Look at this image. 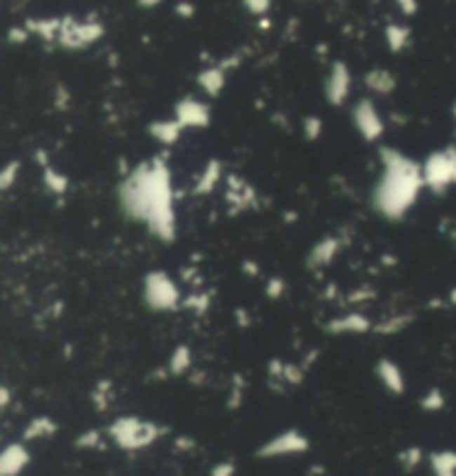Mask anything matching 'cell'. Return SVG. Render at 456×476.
I'll list each match as a JSON object with an SVG mask.
<instances>
[{"mask_svg": "<svg viewBox=\"0 0 456 476\" xmlns=\"http://www.w3.org/2000/svg\"><path fill=\"white\" fill-rule=\"evenodd\" d=\"M119 205L129 221L145 223L152 236L174 243V187L165 156H154L129 170L119 185Z\"/></svg>", "mask_w": 456, "mask_h": 476, "instance_id": "6da1fadb", "label": "cell"}, {"mask_svg": "<svg viewBox=\"0 0 456 476\" xmlns=\"http://www.w3.org/2000/svg\"><path fill=\"white\" fill-rule=\"evenodd\" d=\"M381 161V178L374 187L372 208L381 214L385 221L398 223L408 216V212L416 205L421 196L423 183V167L414 158L405 156L394 147L379 149Z\"/></svg>", "mask_w": 456, "mask_h": 476, "instance_id": "7a4b0ae2", "label": "cell"}, {"mask_svg": "<svg viewBox=\"0 0 456 476\" xmlns=\"http://www.w3.org/2000/svg\"><path fill=\"white\" fill-rule=\"evenodd\" d=\"M105 434L123 452H140V449L152 447L156 441H161L165 434H169V428L161 426V423L127 414V416L114 419L105 428Z\"/></svg>", "mask_w": 456, "mask_h": 476, "instance_id": "3957f363", "label": "cell"}, {"mask_svg": "<svg viewBox=\"0 0 456 476\" xmlns=\"http://www.w3.org/2000/svg\"><path fill=\"white\" fill-rule=\"evenodd\" d=\"M142 301L152 312H174L180 307V290L163 269H152L142 278Z\"/></svg>", "mask_w": 456, "mask_h": 476, "instance_id": "277c9868", "label": "cell"}, {"mask_svg": "<svg viewBox=\"0 0 456 476\" xmlns=\"http://www.w3.org/2000/svg\"><path fill=\"white\" fill-rule=\"evenodd\" d=\"M421 167L425 187L434 194H443L448 187L456 185V147L450 145L445 149L432 151Z\"/></svg>", "mask_w": 456, "mask_h": 476, "instance_id": "5b68a950", "label": "cell"}, {"mask_svg": "<svg viewBox=\"0 0 456 476\" xmlns=\"http://www.w3.org/2000/svg\"><path fill=\"white\" fill-rule=\"evenodd\" d=\"M311 447L309 436L296 428L283 430L267 439L263 445L256 449V458H285V456H298L307 454Z\"/></svg>", "mask_w": 456, "mask_h": 476, "instance_id": "8992f818", "label": "cell"}, {"mask_svg": "<svg viewBox=\"0 0 456 476\" xmlns=\"http://www.w3.org/2000/svg\"><path fill=\"white\" fill-rule=\"evenodd\" d=\"M105 36V27L96 20H85L78 22L74 16H62V25H60V34H58V45L62 49L69 51H78L85 49L89 45H94L96 41Z\"/></svg>", "mask_w": 456, "mask_h": 476, "instance_id": "52a82bcc", "label": "cell"}, {"mask_svg": "<svg viewBox=\"0 0 456 476\" xmlns=\"http://www.w3.org/2000/svg\"><path fill=\"white\" fill-rule=\"evenodd\" d=\"M351 123L368 143H376L385 134V123L381 118L379 109H376L372 98H361L354 109H351Z\"/></svg>", "mask_w": 456, "mask_h": 476, "instance_id": "ba28073f", "label": "cell"}, {"mask_svg": "<svg viewBox=\"0 0 456 476\" xmlns=\"http://www.w3.org/2000/svg\"><path fill=\"white\" fill-rule=\"evenodd\" d=\"M174 118L178 121L182 130H185V127H192V130H205V127H210V123H212V109L207 102L196 100L194 96H185L176 102Z\"/></svg>", "mask_w": 456, "mask_h": 476, "instance_id": "9c48e42d", "label": "cell"}, {"mask_svg": "<svg viewBox=\"0 0 456 476\" xmlns=\"http://www.w3.org/2000/svg\"><path fill=\"white\" fill-rule=\"evenodd\" d=\"M351 89V74L343 60L332 62L328 79H325V98L332 107H343Z\"/></svg>", "mask_w": 456, "mask_h": 476, "instance_id": "30bf717a", "label": "cell"}, {"mask_svg": "<svg viewBox=\"0 0 456 476\" xmlns=\"http://www.w3.org/2000/svg\"><path fill=\"white\" fill-rule=\"evenodd\" d=\"M374 374L381 381V385L385 388L387 394H392V396L405 394V388H408L405 376H403V369L398 367V363L392 361V358H385V356L379 358L374 365Z\"/></svg>", "mask_w": 456, "mask_h": 476, "instance_id": "8fae6325", "label": "cell"}, {"mask_svg": "<svg viewBox=\"0 0 456 476\" xmlns=\"http://www.w3.org/2000/svg\"><path fill=\"white\" fill-rule=\"evenodd\" d=\"M372 329H374L372 320L361 312H347V314L332 318L325 323V332H328L330 336H343V334H368Z\"/></svg>", "mask_w": 456, "mask_h": 476, "instance_id": "7c38bea8", "label": "cell"}, {"mask_svg": "<svg viewBox=\"0 0 456 476\" xmlns=\"http://www.w3.org/2000/svg\"><path fill=\"white\" fill-rule=\"evenodd\" d=\"M32 454L22 443H9L0 452V476H20L29 465Z\"/></svg>", "mask_w": 456, "mask_h": 476, "instance_id": "4fadbf2b", "label": "cell"}, {"mask_svg": "<svg viewBox=\"0 0 456 476\" xmlns=\"http://www.w3.org/2000/svg\"><path fill=\"white\" fill-rule=\"evenodd\" d=\"M341 252V238L338 236H325L323 240H318L314 247H311L309 256H307V265L311 269H318V267H328L336 254Z\"/></svg>", "mask_w": 456, "mask_h": 476, "instance_id": "5bb4252c", "label": "cell"}, {"mask_svg": "<svg viewBox=\"0 0 456 476\" xmlns=\"http://www.w3.org/2000/svg\"><path fill=\"white\" fill-rule=\"evenodd\" d=\"M363 83L365 87L370 89L372 94H379V96H389L396 92V76L389 72V69H383V67H376V69H370L368 74L363 76Z\"/></svg>", "mask_w": 456, "mask_h": 476, "instance_id": "9a60e30c", "label": "cell"}, {"mask_svg": "<svg viewBox=\"0 0 456 476\" xmlns=\"http://www.w3.org/2000/svg\"><path fill=\"white\" fill-rule=\"evenodd\" d=\"M227 72H223L218 65H212V67H205L203 72H199L196 76V83L199 87L203 89L205 96L210 98H218L220 94H223L225 89V83H227Z\"/></svg>", "mask_w": 456, "mask_h": 476, "instance_id": "2e32d148", "label": "cell"}, {"mask_svg": "<svg viewBox=\"0 0 456 476\" xmlns=\"http://www.w3.org/2000/svg\"><path fill=\"white\" fill-rule=\"evenodd\" d=\"M220 176H223V163H220L218 158L207 161V165H205V170L201 172L196 185L192 187V194L194 196L212 194V191L216 189V185H218V181H220Z\"/></svg>", "mask_w": 456, "mask_h": 476, "instance_id": "e0dca14e", "label": "cell"}, {"mask_svg": "<svg viewBox=\"0 0 456 476\" xmlns=\"http://www.w3.org/2000/svg\"><path fill=\"white\" fill-rule=\"evenodd\" d=\"M147 132L154 140H159L161 145L165 147H172L174 143L180 140L182 134V127L178 125L176 118H167V121H154L147 125Z\"/></svg>", "mask_w": 456, "mask_h": 476, "instance_id": "ac0fdd59", "label": "cell"}, {"mask_svg": "<svg viewBox=\"0 0 456 476\" xmlns=\"http://www.w3.org/2000/svg\"><path fill=\"white\" fill-rule=\"evenodd\" d=\"M58 432V423L51 416H36L27 423V428L22 430V441H41L51 439Z\"/></svg>", "mask_w": 456, "mask_h": 476, "instance_id": "d6986e66", "label": "cell"}, {"mask_svg": "<svg viewBox=\"0 0 456 476\" xmlns=\"http://www.w3.org/2000/svg\"><path fill=\"white\" fill-rule=\"evenodd\" d=\"M60 25H62V18H27L25 20L27 32L41 36L45 43H56L58 41Z\"/></svg>", "mask_w": 456, "mask_h": 476, "instance_id": "ffe728a7", "label": "cell"}, {"mask_svg": "<svg viewBox=\"0 0 456 476\" xmlns=\"http://www.w3.org/2000/svg\"><path fill=\"white\" fill-rule=\"evenodd\" d=\"M194 367V354L189 345H178L172 352L167 361V372L169 376H185L189 374V369Z\"/></svg>", "mask_w": 456, "mask_h": 476, "instance_id": "44dd1931", "label": "cell"}, {"mask_svg": "<svg viewBox=\"0 0 456 476\" xmlns=\"http://www.w3.org/2000/svg\"><path fill=\"white\" fill-rule=\"evenodd\" d=\"M429 468L434 476H456V452L454 449H438L429 454Z\"/></svg>", "mask_w": 456, "mask_h": 476, "instance_id": "7402d4cb", "label": "cell"}, {"mask_svg": "<svg viewBox=\"0 0 456 476\" xmlns=\"http://www.w3.org/2000/svg\"><path fill=\"white\" fill-rule=\"evenodd\" d=\"M414 314H394V316H389L385 320H381V323H376L374 325V334H379V336H394V334H401L403 329H408L410 323H414Z\"/></svg>", "mask_w": 456, "mask_h": 476, "instance_id": "603a6c76", "label": "cell"}, {"mask_svg": "<svg viewBox=\"0 0 456 476\" xmlns=\"http://www.w3.org/2000/svg\"><path fill=\"white\" fill-rule=\"evenodd\" d=\"M410 36H412V29L405 27V25H387L385 27V43H387V49L392 51V54H398V51H403L408 47L410 43Z\"/></svg>", "mask_w": 456, "mask_h": 476, "instance_id": "cb8c5ba5", "label": "cell"}, {"mask_svg": "<svg viewBox=\"0 0 456 476\" xmlns=\"http://www.w3.org/2000/svg\"><path fill=\"white\" fill-rule=\"evenodd\" d=\"M43 183H45V187H47L54 196L67 194V189H69V178H67V174H62V172L54 170L51 165L43 170Z\"/></svg>", "mask_w": 456, "mask_h": 476, "instance_id": "d4e9b609", "label": "cell"}, {"mask_svg": "<svg viewBox=\"0 0 456 476\" xmlns=\"http://www.w3.org/2000/svg\"><path fill=\"white\" fill-rule=\"evenodd\" d=\"M245 392H247V381L243 379L241 372H236V374H232L229 394H227V403H225L229 412L241 409V405H243V401H245Z\"/></svg>", "mask_w": 456, "mask_h": 476, "instance_id": "484cf974", "label": "cell"}, {"mask_svg": "<svg viewBox=\"0 0 456 476\" xmlns=\"http://www.w3.org/2000/svg\"><path fill=\"white\" fill-rule=\"evenodd\" d=\"M396 458H398V465L403 468V472L410 474V472L421 468V463L425 458V452H423L421 445H408L405 449H401Z\"/></svg>", "mask_w": 456, "mask_h": 476, "instance_id": "4316f807", "label": "cell"}, {"mask_svg": "<svg viewBox=\"0 0 456 476\" xmlns=\"http://www.w3.org/2000/svg\"><path fill=\"white\" fill-rule=\"evenodd\" d=\"M89 398H91V403H94L96 412H107L109 405H112V398H114V385H112V381H98L96 388L91 390Z\"/></svg>", "mask_w": 456, "mask_h": 476, "instance_id": "83f0119b", "label": "cell"}, {"mask_svg": "<svg viewBox=\"0 0 456 476\" xmlns=\"http://www.w3.org/2000/svg\"><path fill=\"white\" fill-rule=\"evenodd\" d=\"M105 430H98V428H91L85 430L76 436L74 447L76 449H102V441H105Z\"/></svg>", "mask_w": 456, "mask_h": 476, "instance_id": "f1b7e54d", "label": "cell"}, {"mask_svg": "<svg viewBox=\"0 0 456 476\" xmlns=\"http://www.w3.org/2000/svg\"><path fill=\"white\" fill-rule=\"evenodd\" d=\"M419 407L423 412H441L445 407V394H443L438 388L427 390L421 398H419Z\"/></svg>", "mask_w": 456, "mask_h": 476, "instance_id": "f546056e", "label": "cell"}, {"mask_svg": "<svg viewBox=\"0 0 456 476\" xmlns=\"http://www.w3.org/2000/svg\"><path fill=\"white\" fill-rule=\"evenodd\" d=\"M20 174V161H9L7 165L0 167V191H7L16 185Z\"/></svg>", "mask_w": 456, "mask_h": 476, "instance_id": "4dcf8cb0", "label": "cell"}, {"mask_svg": "<svg viewBox=\"0 0 456 476\" xmlns=\"http://www.w3.org/2000/svg\"><path fill=\"white\" fill-rule=\"evenodd\" d=\"M212 303V296L210 294H205V292H194L189 294L187 299H182L180 307H185V310H194L196 314H205L207 312V307H210Z\"/></svg>", "mask_w": 456, "mask_h": 476, "instance_id": "1f68e13d", "label": "cell"}, {"mask_svg": "<svg viewBox=\"0 0 456 476\" xmlns=\"http://www.w3.org/2000/svg\"><path fill=\"white\" fill-rule=\"evenodd\" d=\"M283 381L290 388H298L305 381V369L301 367V363H285L283 365Z\"/></svg>", "mask_w": 456, "mask_h": 476, "instance_id": "d6a6232c", "label": "cell"}, {"mask_svg": "<svg viewBox=\"0 0 456 476\" xmlns=\"http://www.w3.org/2000/svg\"><path fill=\"white\" fill-rule=\"evenodd\" d=\"M303 136L309 140V143H314L323 136V121L314 114H307L303 118Z\"/></svg>", "mask_w": 456, "mask_h": 476, "instance_id": "836d02e7", "label": "cell"}, {"mask_svg": "<svg viewBox=\"0 0 456 476\" xmlns=\"http://www.w3.org/2000/svg\"><path fill=\"white\" fill-rule=\"evenodd\" d=\"M285 290H288V283H285L281 276H269L267 283H265V296L271 301L281 299V296L285 294Z\"/></svg>", "mask_w": 456, "mask_h": 476, "instance_id": "e575fe53", "label": "cell"}, {"mask_svg": "<svg viewBox=\"0 0 456 476\" xmlns=\"http://www.w3.org/2000/svg\"><path fill=\"white\" fill-rule=\"evenodd\" d=\"M69 105H72V94H69V89L65 87L62 83H58L56 89H54V107L60 109V111H67Z\"/></svg>", "mask_w": 456, "mask_h": 476, "instance_id": "d590c367", "label": "cell"}, {"mask_svg": "<svg viewBox=\"0 0 456 476\" xmlns=\"http://www.w3.org/2000/svg\"><path fill=\"white\" fill-rule=\"evenodd\" d=\"M243 7L247 9V14L265 18V14L271 9V3H269V0H245Z\"/></svg>", "mask_w": 456, "mask_h": 476, "instance_id": "8d00e7d4", "label": "cell"}, {"mask_svg": "<svg viewBox=\"0 0 456 476\" xmlns=\"http://www.w3.org/2000/svg\"><path fill=\"white\" fill-rule=\"evenodd\" d=\"M29 41V32L27 27H18V25H14V27H9L7 29V43L9 45H25Z\"/></svg>", "mask_w": 456, "mask_h": 476, "instance_id": "74e56055", "label": "cell"}, {"mask_svg": "<svg viewBox=\"0 0 456 476\" xmlns=\"http://www.w3.org/2000/svg\"><path fill=\"white\" fill-rule=\"evenodd\" d=\"M210 476H236V463L234 461H218L212 465Z\"/></svg>", "mask_w": 456, "mask_h": 476, "instance_id": "f35d334b", "label": "cell"}, {"mask_svg": "<svg viewBox=\"0 0 456 476\" xmlns=\"http://www.w3.org/2000/svg\"><path fill=\"white\" fill-rule=\"evenodd\" d=\"M376 299V292L370 290V287H361V290H354L349 296H347V303H368V301H374Z\"/></svg>", "mask_w": 456, "mask_h": 476, "instance_id": "ab89813d", "label": "cell"}, {"mask_svg": "<svg viewBox=\"0 0 456 476\" xmlns=\"http://www.w3.org/2000/svg\"><path fill=\"white\" fill-rule=\"evenodd\" d=\"M174 14L178 18H194L196 16V7H194L192 3H187V0H180V3L174 5Z\"/></svg>", "mask_w": 456, "mask_h": 476, "instance_id": "60d3db41", "label": "cell"}, {"mask_svg": "<svg viewBox=\"0 0 456 476\" xmlns=\"http://www.w3.org/2000/svg\"><path fill=\"white\" fill-rule=\"evenodd\" d=\"M174 447L178 449V452H192V449L196 447V441H194L192 436L182 434V436H176V441H174Z\"/></svg>", "mask_w": 456, "mask_h": 476, "instance_id": "b9f144b4", "label": "cell"}, {"mask_svg": "<svg viewBox=\"0 0 456 476\" xmlns=\"http://www.w3.org/2000/svg\"><path fill=\"white\" fill-rule=\"evenodd\" d=\"M398 7L405 16H416V11H419V3H416V0H398Z\"/></svg>", "mask_w": 456, "mask_h": 476, "instance_id": "7bdbcfd3", "label": "cell"}, {"mask_svg": "<svg viewBox=\"0 0 456 476\" xmlns=\"http://www.w3.org/2000/svg\"><path fill=\"white\" fill-rule=\"evenodd\" d=\"M234 316H236V323H239V327H243V329H247L252 325V318H250V314H247L243 307H236V312H234Z\"/></svg>", "mask_w": 456, "mask_h": 476, "instance_id": "ee69618b", "label": "cell"}, {"mask_svg": "<svg viewBox=\"0 0 456 476\" xmlns=\"http://www.w3.org/2000/svg\"><path fill=\"white\" fill-rule=\"evenodd\" d=\"M241 269H243V274H247V276H258V263L254 261V259H247V261H243V265H241Z\"/></svg>", "mask_w": 456, "mask_h": 476, "instance_id": "f6af8a7d", "label": "cell"}, {"mask_svg": "<svg viewBox=\"0 0 456 476\" xmlns=\"http://www.w3.org/2000/svg\"><path fill=\"white\" fill-rule=\"evenodd\" d=\"M11 405V390L0 383V409H7Z\"/></svg>", "mask_w": 456, "mask_h": 476, "instance_id": "bcb514c9", "label": "cell"}, {"mask_svg": "<svg viewBox=\"0 0 456 476\" xmlns=\"http://www.w3.org/2000/svg\"><path fill=\"white\" fill-rule=\"evenodd\" d=\"M318 356H321V352H318V350H311V352H307V356H305L303 361H301V367H303V369L307 372V369H309L311 365H314V361H316Z\"/></svg>", "mask_w": 456, "mask_h": 476, "instance_id": "7dc6e473", "label": "cell"}, {"mask_svg": "<svg viewBox=\"0 0 456 476\" xmlns=\"http://www.w3.org/2000/svg\"><path fill=\"white\" fill-rule=\"evenodd\" d=\"M34 161L45 170V167H49V154H47L45 149H36V151H34Z\"/></svg>", "mask_w": 456, "mask_h": 476, "instance_id": "c3c4849f", "label": "cell"}, {"mask_svg": "<svg viewBox=\"0 0 456 476\" xmlns=\"http://www.w3.org/2000/svg\"><path fill=\"white\" fill-rule=\"evenodd\" d=\"M258 29H263V32L271 29V20H269V18H260V20H258Z\"/></svg>", "mask_w": 456, "mask_h": 476, "instance_id": "681fc988", "label": "cell"}, {"mask_svg": "<svg viewBox=\"0 0 456 476\" xmlns=\"http://www.w3.org/2000/svg\"><path fill=\"white\" fill-rule=\"evenodd\" d=\"M161 3L159 0H142V3H138V7H159Z\"/></svg>", "mask_w": 456, "mask_h": 476, "instance_id": "f907efd6", "label": "cell"}, {"mask_svg": "<svg viewBox=\"0 0 456 476\" xmlns=\"http://www.w3.org/2000/svg\"><path fill=\"white\" fill-rule=\"evenodd\" d=\"M383 265H396V259L394 256H383Z\"/></svg>", "mask_w": 456, "mask_h": 476, "instance_id": "816d5d0a", "label": "cell"}, {"mask_svg": "<svg viewBox=\"0 0 456 476\" xmlns=\"http://www.w3.org/2000/svg\"><path fill=\"white\" fill-rule=\"evenodd\" d=\"M450 303H452V305H456V287L450 292Z\"/></svg>", "mask_w": 456, "mask_h": 476, "instance_id": "f5cc1de1", "label": "cell"}, {"mask_svg": "<svg viewBox=\"0 0 456 476\" xmlns=\"http://www.w3.org/2000/svg\"><path fill=\"white\" fill-rule=\"evenodd\" d=\"M452 114H454V118H456V102H454V107H452Z\"/></svg>", "mask_w": 456, "mask_h": 476, "instance_id": "db71d44e", "label": "cell"}]
</instances>
